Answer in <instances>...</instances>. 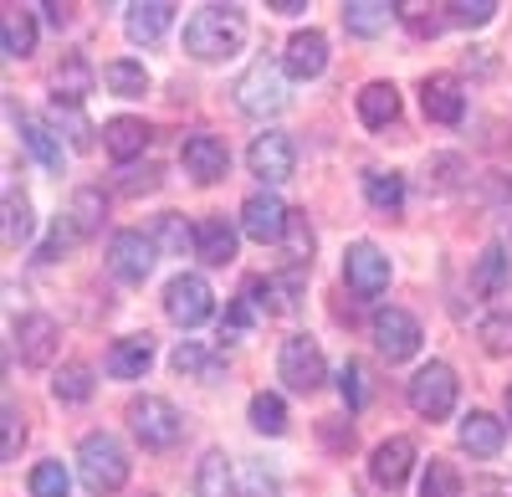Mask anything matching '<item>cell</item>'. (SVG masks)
<instances>
[{
  "label": "cell",
  "instance_id": "6da1fadb",
  "mask_svg": "<svg viewBox=\"0 0 512 497\" xmlns=\"http://www.w3.org/2000/svg\"><path fill=\"white\" fill-rule=\"evenodd\" d=\"M241 41H246L241 6H200L185 21V52L195 62H226V57L241 52Z\"/></svg>",
  "mask_w": 512,
  "mask_h": 497
},
{
  "label": "cell",
  "instance_id": "7a4b0ae2",
  "mask_svg": "<svg viewBox=\"0 0 512 497\" xmlns=\"http://www.w3.org/2000/svg\"><path fill=\"white\" fill-rule=\"evenodd\" d=\"M77 472H82V487H88L93 497H113L128 482V451L108 431H93L77 446Z\"/></svg>",
  "mask_w": 512,
  "mask_h": 497
},
{
  "label": "cell",
  "instance_id": "3957f363",
  "mask_svg": "<svg viewBox=\"0 0 512 497\" xmlns=\"http://www.w3.org/2000/svg\"><path fill=\"white\" fill-rule=\"evenodd\" d=\"M128 426H134V436L149 451H169V446L185 436V416L164 395H139L134 405H128Z\"/></svg>",
  "mask_w": 512,
  "mask_h": 497
},
{
  "label": "cell",
  "instance_id": "277c9868",
  "mask_svg": "<svg viewBox=\"0 0 512 497\" xmlns=\"http://www.w3.org/2000/svg\"><path fill=\"white\" fill-rule=\"evenodd\" d=\"M410 410L420 421H446L451 410H456V369L451 364H441V359H431L420 369V375L410 380Z\"/></svg>",
  "mask_w": 512,
  "mask_h": 497
},
{
  "label": "cell",
  "instance_id": "5b68a950",
  "mask_svg": "<svg viewBox=\"0 0 512 497\" xmlns=\"http://www.w3.org/2000/svg\"><path fill=\"white\" fill-rule=\"evenodd\" d=\"M287 103V82L272 62H251L241 77H236V108L251 113V118H267V113H282Z\"/></svg>",
  "mask_w": 512,
  "mask_h": 497
},
{
  "label": "cell",
  "instance_id": "8992f818",
  "mask_svg": "<svg viewBox=\"0 0 512 497\" xmlns=\"http://www.w3.org/2000/svg\"><path fill=\"white\" fill-rule=\"evenodd\" d=\"M277 375L287 380V390L297 395H313L323 380H328V364H323V349L308 339V334H292L277 354Z\"/></svg>",
  "mask_w": 512,
  "mask_h": 497
},
{
  "label": "cell",
  "instance_id": "52a82bcc",
  "mask_svg": "<svg viewBox=\"0 0 512 497\" xmlns=\"http://www.w3.org/2000/svg\"><path fill=\"white\" fill-rule=\"evenodd\" d=\"M420 318L405 313V308H379L374 313V349L390 359V364H405L420 354Z\"/></svg>",
  "mask_w": 512,
  "mask_h": 497
},
{
  "label": "cell",
  "instance_id": "ba28073f",
  "mask_svg": "<svg viewBox=\"0 0 512 497\" xmlns=\"http://www.w3.org/2000/svg\"><path fill=\"white\" fill-rule=\"evenodd\" d=\"M210 282L200 277V272H180L175 282L164 287V313L175 318L180 328H200L205 318H210Z\"/></svg>",
  "mask_w": 512,
  "mask_h": 497
},
{
  "label": "cell",
  "instance_id": "9c48e42d",
  "mask_svg": "<svg viewBox=\"0 0 512 497\" xmlns=\"http://www.w3.org/2000/svg\"><path fill=\"white\" fill-rule=\"evenodd\" d=\"M246 170L262 180V185H282V180H292V170H297V149H292V139H287V134H256L251 149H246Z\"/></svg>",
  "mask_w": 512,
  "mask_h": 497
},
{
  "label": "cell",
  "instance_id": "30bf717a",
  "mask_svg": "<svg viewBox=\"0 0 512 497\" xmlns=\"http://www.w3.org/2000/svg\"><path fill=\"white\" fill-rule=\"evenodd\" d=\"M344 277L359 298H379L384 287H390V257H384L374 241H354L344 252Z\"/></svg>",
  "mask_w": 512,
  "mask_h": 497
},
{
  "label": "cell",
  "instance_id": "8fae6325",
  "mask_svg": "<svg viewBox=\"0 0 512 497\" xmlns=\"http://www.w3.org/2000/svg\"><path fill=\"white\" fill-rule=\"evenodd\" d=\"M287 226H292V211L272 195V190H256V195H246V205H241V231L251 236V241H282L287 236Z\"/></svg>",
  "mask_w": 512,
  "mask_h": 497
},
{
  "label": "cell",
  "instance_id": "7c38bea8",
  "mask_svg": "<svg viewBox=\"0 0 512 497\" xmlns=\"http://www.w3.org/2000/svg\"><path fill=\"white\" fill-rule=\"evenodd\" d=\"M420 103L431 123H461L466 118V93H461V77L456 72H431L420 82Z\"/></svg>",
  "mask_w": 512,
  "mask_h": 497
},
{
  "label": "cell",
  "instance_id": "4fadbf2b",
  "mask_svg": "<svg viewBox=\"0 0 512 497\" xmlns=\"http://www.w3.org/2000/svg\"><path fill=\"white\" fill-rule=\"evenodd\" d=\"M180 159H185V175H195L200 185H216L231 170V154H226V144L216 134H190L180 144Z\"/></svg>",
  "mask_w": 512,
  "mask_h": 497
},
{
  "label": "cell",
  "instance_id": "5bb4252c",
  "mask_svg": "<svg viewBox=\"0 0 512 497\" xmlns=\"http://www.w3.org/2000/svg\"><path fill=\"white\" fill-rule=\"evenodd\" d=\"M108 267L123 277V282H144L154 272V241L144 231H118L108 241Z\"/></svg>",
  "mask_w": 512,
  "mask_h": 497
},
{
  "label": "cell",
  "instance_id": "9a60e30c",
  "mask_svg": "<svg viewBox=\"0 0 512 497\" xmlns=\"http://www.w3.org/2000/svg\"><path fill=\"white\" fill-rule=\"evenodd\" d=\"M16 349H21V364H31V369L52 364V354H57V318L21 313L16 318Z\"/></svg>",
  "mask_w": 512,
  "mask_h": 497
},
{
  "label": "cell",
  "instance_id": "2e32d148",
  "mask_svg": "<svg viewBox=\"0 0 512 497\" xmlns=\"http://www.w3.org/2000/svg\"><path fill=\"white\" fill-rule=\"evenodd\" d=\"M415 467V441L410 436H390V441H379L374 446V457H369V477L379 487H400Z\"/></svg>",
  "mask_w": 512,
  "mask_h": 497
},
{
  "label": "cell",
  "instance_id": "e0dca14e",
  "mask_svg": "<svg viewBox=\"0 0 512 497\" xmlns=\"http://www.w3.org/2000/svg\"><path fill=\"white\" fill-rule=\"evenodd\" d=\"M93 82H98V72L88 67V57H62L57 62V72H52V98H57V108H77L82 98L93 93Z\"/></svg>",
  "mask_w": 512,
  "mask_h": 497
},
{
  "label": "cell",
  "instance_id": "ac0fdd59",
  "mask_svg": "<svg viewBox=\"0 0 512 497\" xmlns=\"http://www.w3.org/2000/svg\"><path fill=\"white\" fill-rule=\"evenodd\" d=\"M123 26H128V41L154 47V41H159L169 26H175V6H169V0H139V6H128Z\"/></svg>",
  "mask_w": 512,
  "mask_h": 497
},
{
  "label": "cell",
  "instance_id": "d6986e66",
  "mask_svg": "<svg viewBox=\"0 0 512 497\" xmlns=\"http://www.w3.org/2000/svg\"><path fill=\"white\" fill-rule=\"evenodd\" d=\"M103 149L118 159V164H134L144 149H149V123L144 118H108L103 123Z\"/></svg>",
  "mask_w": 512,
  "mask_h": 497
},
{
  "label": "cell",
  "instance_id": "ffe728a7",
  "mask_svg": "<svg viewBox=\"0 0 512 497\" xmlns=\"http://www.w3.org/2000/svg\"><path fill=\"white\" fill-rule=\"evenodd\" d=\"M195 257H200L205 267H226V262L236 257V226H231L226 216H205V221L195 226Z\"/></svg>",
  "mask_w": 512,
  "mask_h": 497
},
{
  "label": "cell",
  "instance_id": "44dd1931",
  "mask_svg": "<svg viewBox=\"0 0 512 497\" xmlns=\"http://www.w3.org/2000/svg\"><path fill=\"white\" fill-rule=\"evenodd\" d=\"M282 67L292 77H318L328 67V36L323 31H297L287 41V52H282Z\"/></svg>",
  "mask_w": 512,
  "mask_h": 497
},
{
  "label": "cell",
  "instance_id": "7402d4cb",
  "mask_svg": "<svg viewBox=\"0 0 512 497\" xmlns=\"http://www.w3.org/2000/svg\"><path fill=\"white\" fill-rule=\"evenodd\" d=\"M108 375L113 380H139L144 375V369L154 364V339L149 334H134V339H118L113 349H108Z\"/></svg>",
  "mask_w": 512,
  "mask_h": 497
},
{
  "label": "cell",
  "instance_id": "603a6c76",
  "mask_svg": "<svg viewBox=\"0 0 512 497\" xmlns=\"http://www.w3.org/2000/svg\"><path fill=\"white\" fill-rule=\"evenodd\" d=\"M103 190H77L72 200H67V211H62V226L72 231V241H88V236H98L103 231Z\"/></svg>",
  "mask_w": 512,
  "mask_h": 497
},
{
  "label": "cell",
  "instance_id": "cb8c5ba5",
  "mask_svg": "<svg viewBox=\"0 0 512 497\" xmlns=\"http://www.w3.org/2000/svg\"><path fill=\"white\" fill-rule=\"evenodd\" d=\"M507 441V426L497 416H487V410H472V416L461 421V446L472 451V457H497Z\"/></svg>",
  "mask_w": 512,
  "mask_h": 497
},
{
  "label": "cell",
  "instance_id": "d4e9b609",
  "mask_svg": "<svg viewBox=\"0 0 512 497\" xmlns=\"http://www.w3.org/2000/svg\"><path fill=\"white\" fill-rule=\"evenodd\" d=\"M359 118H364V129H390L400 118L395 82H369V88H359Z\"/></svg>",
  "mask_w": 512,
  "mask_h": 497
},
{
  "label": "cell",
  "instance_id": "484cf974",
  "mask_svg": "<svg viewBox=\"0 0 512 497\" xmlns=\"http://www.w3.org/2000/svg\"><path fill=\"white\" fill-rule=\"evenodd\" d=\"M16 123H21V139H26V149L41 159V170L62 175V139H57V134H52L41 118H31V113H16Z\"/></svg>",
  "mask_w": 512,
  "mask_h": 497
},
{
  "label": "cell",
  "instance_id": "4316f807",
  "mask_svg": "<svg viewBox=\"0 0 512 497\" xmlns=\"http://www.w3.org/2000/svg\"><path fill=\"white\" fill-rule=\"evenodd\" d=\"M390 21H395L390 0H349V6H344V26H349L354 36H379Z\"/></svg>",
  "mask_w": 512,
  "mask_h": 497
},
{
  "label": "cell",
  "instance_id": "83f0119b",
  "mask_svg": "<svg viewBox=\"0 0 512 497\" xmlns=\"http://www.w3.org/2000/svg\"><path fill=\"white\" fill-rule=\"evenodd\" d=\"M195 497H236L226 451H205V457H200V467H195Z\"/></svg>",
  "mask_w": 512,
  "mask_h": 497
},
{
  "label": "cell",
  "instance_id": "f1b7e54d",
  "mask_svg": "<svg viewBox=\"0 0 512 497\" xmlns=\"http://www.w3.org/2000/svg\"><path fill=\"white\" fill-rule=\"evenodd\" d=\"M246 303L267 308V313H292L297 308L292 282H282V277H246Z\"/></svg>",
  "mask_w": 512,
  "mask_h": 497
},
{
  "label": "cell",
  "instance_id": "f546056e",
  "mask_svg": "<svg viewBox=\"0 0 512 497\" xmlns=\"http://www.w3.org/2000/svg\"><path fill=\"white\" fill-rule=\"evenodd\" d=\"M52 390H57V400H67V405L93 400V364H82V359L62 364V369H57V380H52Z\"/></svg>",
  "mask_w": 512,
  "mask_h": 497
},
{
  "label": "cell",
  "instance_id": "4dcf8cb0",
  "mask_svg": "<svg viewBox=\"0 0 512 497\" xmlns=\"http://www.w3.org/2000/svg\"><path fill=\"white\" fill-rule=\"evenodd\" d=\"M364 195H369L374 211L395 216L400 205H405V180H400V175H384V170H369V175H364Z\"/></svg>",
  "mask_w": 512,
  "mask_h": 497
},
{
  "label": "cell",
  "instance_id": "1f68e13d",
  "mask_svg": "<svg viewBox=\"0 0 512 497\" xmlns=\"http://www.w3.org/2000/svg\"><path fill=\"white\" fill-rule=\"evenodd\" d=\"M103 82H108V93H118V98H144L149 93V72L139 62H108Z\"/></svg>",
  "mask_w": 512,
  "mask_h": 497
},
{
  "label": "cell",
  "instance_id": "d6a6232c",
  "mask_svg": "<svg viewBox=\"0 0 512 497\" xmlns=\"http://www.w3.org/2000/svg\"><path fill=\"white\" fill-rule=\"evenodd\" d=\"M169 364H175L180 375H195V380H221V359L210 349H200V344H180Z\"/></svg>",
  "mask_w": 512,
  "mask_h": 497
},
{
  "label": "cell",
  "instance_id": "836d02e7",
  "mask_svg": "<svg viewBox=\"0 0 512 497\" xmlns=\"http://www.w3.org/2000/svg\"><path fill=\"white\" fill-rule=\"evenodd\" d=\"M251 426L256 431H267V436H282L287 431V405H282V395H251Z\"/></svg>",
  "mask_w": 512,
  "mask_h": 497
},
{
  "label": "cell",
  "instance_id": "e575fe53",
  "mask_svg": "<svg viewBox=\"0 0 512 497\" xmlns=\"http://www.w3.org/2000/svg\"><path fill=\"white\" fill-rule=\"evenodd\" d=\"M31 200L21 195V190H6V246H21V241H31Z\"/></svg>",
  "mask_w": 512,
  "mask_h": 497
},
{
  "label": "cell",
  "instance_id": "d590c367",
  "mask_svg": "<svg viewBox=\"0 0 512 497\" xmlns=\"http://www.w3.org/2000/svg\"><path fill=\"white\" fill-rule=\"evenodd\" d=\"M67 487H72V477H67L62 462H36L31 467V497H67Z\"/></svg>",
  "mask_w": 512,
  "mask_h": 497
},
{
  "label": "cell",
  "instance_id": "8d00e7d4",
  "mask_svg": "<svg viewBox=\"0 0 512 497\" xmlns=\"http://www.w3.org/2000/svg\"><path fill=\"white\" fill-rule=\"evenodd\" d=\"M36 47V21L26 11H6V57H31Z\"/></svg>",
  "mask_w": 512,
  "mask_h": 497
},
{
  "label": "cell",
  "instance_id": "74e56055",
  "mask_svg": "<svg viewBox=\"0 0 512 497\" xmlns=\"http://www.w3.org/2000/svg\"><path fill=\"white\" fill-rule=\"evenodd\" d=\"M507 252H502V246H487V252H482V262H477V287H482V293H502V287H507Z\"/></svg>",
  "mask_w": 512,
  "mask_h": 497
},
{
  "label": "cell",
  "instance_id": "f35d334b",
  "mask_svg": "<svg viewBox=\"0 0 512 497\" xmlns=\"http://www.w3.org/2000/svg\"><path fill=\"white\" fill-rule=\"evenodd\" d=\"M477 339L487 354H512V313H492L477 323Z\"/></svg>",
  "mask_w": 512,
  "mask_h": 497
},
{
  "label": "cell",
  "instance_id": "ab89813d",
  "mask_svg": "<svg viewBox=\"0 0 512 497\" xmlns=\"http://www.w3.org/2000/svg\"><path fill=\"white\" fill-rule=\"evenodd\" d=\"M420 497H461V477L451 462H431L425 467V482H420Z\"/></svg>",
  "mask_w": 512,
  "mask_h": 497
},
{
  "label": "cell",
  "instance_id": "60d3db41",
  "mask_svg": "<svg viewBox=\"0 0 512 497\" xmlns=\"http://www.w3.org/2000/svg\"><path fill=\"white\" fill-rule=\"evenodd\" d=\"M492 16H497V0H451L446 6L451 26H487Z\"/></svg>",
  "mask_w": 512,
  "mask_h": 497
},
{
  "label": "cell",
  "instance_id": "b9f144b4",
  "mask_svg": "<svg viewBox=\"0 0 512 497\" xmlns=\"http://www.w3.org/2000/svg\"><path fill=\"white\" fill-rule=\"evenodd\" d=\"M159 246L169 257H185V246H195V226H185V216H159Z\"/></svg>",
  "mask_w": 512,
  "mask_h": 497
},
{
  "label": "cell",
  "instance_id": "7bdbcfd3",
  "mask_svg": "<svg viewBox=\"0 0 512 497\" xmlns=\"http://www.w3.org/2000/svg\"><path fill=\"white\" fill-rule=\"evenodd\" d=\"M282 241H287V257H292L297 267H308V262H313V226H308V216H297V211H292V226H287Z\"/></svg>",
  "mask_w": 512,
  "mask_h": 497
},
{
  "label": "cell",
  "instance_id": "ee69618b",
  "mask_svg": "<svg viewBox=\"0 0 512 497\" xmlns=\"http://www.w3.org/2000/svg\"><path fill=\"white\" fill-rule=\"evenodd\" d=\"M338 390H344V405H349V410H359V405L369 400V375H364L359 359H349L344 369H338Z\"/></svg>",
  "mask_w": 512,
  "mask_h": 497
},
{
  "label": "cell",
  "instance_id": "f6af8a7d",
  "mask_svg": "<svg viewBox=\"0 0 512 497\" xmlns=\"http://www.w3.org/2000/svg\"><path fill=\"white\" fill-rule=\"evenodd\" d=\"M154 185H159L154 164H123L118 170V195H149Z\"/></svg>",
  "mask_w": 512,
  "mask_h": 497
},
{
  "label": "cell",
  "instance_id": "bcb514c9",
  "mask_svg": "<svg viewBox=\"0 0 512 497\" xmlns=\"http://www.w3.org/2000/svg\"><path fill=\"white\" fill-rule=\"evenodd\" d=\"M0 421H6V441H0V457L16 462L21 457V441H26V426H21V410L6 400V410H0Z\"/></svg>",
  "mask_w": 512,
  "mask_h": 497
},
{
  "label": "cell",
  "instance_id": "7dc6e473",
  "mask_svg": "<svg viewBox=\"0 0 512 497\" xmlns=\"http://www.w3.org/2000/svg\"><path fill=\"white\" fill-rule=\"evenodd\" d=\"M246 477H251V497H277V482L262 477V467H256V462L246 467Z\"/></svg>",
  "mask_w": 512,
  "mask_h": 497
},
{
  "label": "cell",
  "instance_id": "c3c4849f",
  "mask_svg": "<svg viewBox=\"0 0 512 497\" xmlns=\"http://www.w3.org/2000/svg\"><path fill=\"white\" fill-rule=\"evenodd\" d=\"M477 497H512V482H502V477H477Z\"/></svg>",
  "mask_w": 512,
  "mask_h": 497
},
{
  "label": "cell",
  "instance_id": "681fc988",
  "mask_svg": "<svg viewBox=\"0 0 512 497\" xmlns=\"http://www.w3.org/2000/svg\"><path fill=\"white\" fill-rule=\"evenodd\" d=\"M323 436H328V446H338V451L354 446V431H338V421H323Z\"/></svg>",
  "mask_w": 512,
  "mask_h": 497
},
{
  "label": "cell",
  "instance_id": "f907efd6",
  "mask_svg": "<svg viewBox=\"0 0 512 497\" xmlns=\"http://www.w3.org/2000/svg\"><path fill=\"white\" fill-rule=\"evenodd\" d=\"M272 11H282V16H297V11H308L303 0H272Z\"/></svg>",
  "mask_w": 512,
  "mask_h": 497
},
{
  "label": "cell",
  "instance_id": "816d5d0a",
  "mask_svg": "<svg viewBox=\"0 0 512 497\" xmlns=\"http://www.w3.org/2000/svg\"><path fill=\"white\" fill-rule=\"evenodd\" d=\"M507 416H512V390H507Z\"/></svg>",
  "mask_w": 512,
  "mask_h": 497
}]
</instances>
